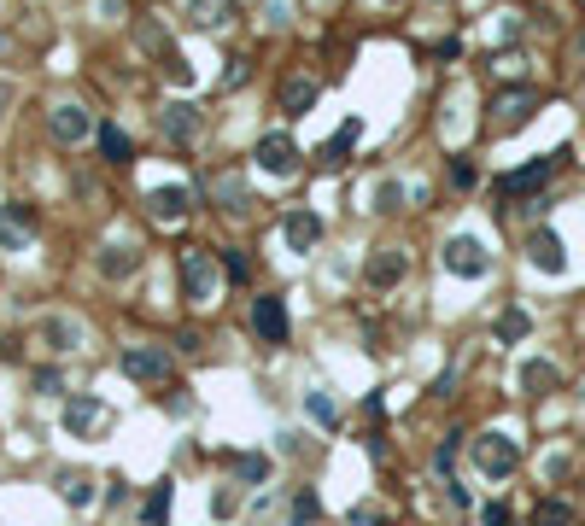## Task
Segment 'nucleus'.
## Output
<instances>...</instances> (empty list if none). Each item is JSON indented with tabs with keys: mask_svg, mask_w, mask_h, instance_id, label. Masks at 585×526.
Wrapping results in <instances>:
<instances>
[{
	"mask_svg": "<svg viewBox=\"0 0 585 526\" xmlns=\"http://www.w3.org/2000/svg\"><path fill=\"white\" fill-rule=\"evenodd\" d=\"M182 286H188L193 305H217V293H222V269H217V258H211L205 246L182 252Z\"/></svg>",
	"mask_w": 585,
	"mask_h": 526,
	"instance_id": "nucleus-1",
	"label": "nucleus"
},
{
	"mask_svg": "<svg viewBox=\"0 0 585 526\" xmlns=\"http://www.w3.org/2000/svg\"><path fill=\"white\" fill-rule=\"evenodd\" d=\"M439 263L451 275H463V281H480V275L492 269V252L475 240V234H457V240H445V252H439Z\"/></svg>",
	"mask_w": 585,
	"mask_h": 526,
	"instance_id": "nucleus-2",
	"label": "nucleus"
},
{
	"mask_svg": "<svg viewBox=\"0 0 585 526\" xmlns=\"http://www.w3.org/2000/svg\"><path fill=\"white\" fill-rule=\"evenodd\" d=\"M515 462H521V450H515V438H509V433L475 438V468L486 474V480H504V474H515Z\"/></svg>",
	"mask_w": 585,
	"mask_h": 526,
	"instance_id": "nucleus-3",
	"label": "nucleus"
},
{
	"mask_svg": "<svg viewBox=\"0 0 585 526\" xmlns=\"http://www.w3.org/2000/svg\"><path fill=\"white\" fill-rule=\"evenodd\" d=\"M123 374H129V380L165 386L170 380V351L165 345H129V351H123Z\"/></svg>",
	"mask_w": 585,
	"mask_h": 526,
	"instance_id": "nucleus-4",
	"label": "nucleus"
},
{
	"mask_svg": "<svg viewBox=\"0 0 585 526\" xmlns=\"http://www.w3.org/2000/svg\"><path fill=\"white\" fill-rule=\"evenodd\" d=\"M89 129H94V123H89V111H82L77 99H59V106H53V117H47V135H53L59 146L89 141Z\"/></svg>",
	"mask_w": 585,
	"mask_h": 526,
	"instance_id": "nucleus-5",
	"label": "nucleus"
},
{
	"mask_svg": "<svg viewBox=\"0 0 585 526\" xmlns=\"http://www.w3.org/2000/svg\"><path fill=\"white\" fill-rule=\"evenodd\" d=\"M258 170L276 175V182H288V175L298 170V146L288 141V135H264V141H258Z\"/></svg>",
	"mask_w": 585,
	"mask_h": 526,
	"instance_id": "nucleus-6",
	"label": "nucleus"
},
{
	"mask_svg": "<svg viewBox=\"0 0 585 526\" xmlns=\"http://www.w3.org/2000/svg\"><path fill=\"white\" fill-rule=\"evenodd\" d=\"M252 328L264 345H288V310H281V298H252Z\"/></svg>",
	"mask_w": 585,
	"mask_h": 526,
	"instance_id": "nucleus-7",
	"label": "nucleus"
},
{
	"mask_svg": "<svg viewBox=\"0 0 585 526\" xmlns=\"http://www.w3.org/2000/svg\"><path fill=\"white\" fill-rule=\"evenodd\" d=\"M99 421H106V398H71L65 404V433L71 438H94Z\"/></svg>",
	"mask_w": 585,
	"mask_h": 526,
	"instance_id": "nucleus-8",
	"label": "nucleus"
},
{
	"mask_svg": "<svg viewBox=\"0 0 585 526\" xmlns=\"http://www.w3.org/2000/svg\"><path fill=\"white\" fill-rule=\"evenodd\" d=\"M410 275V258L398 252V246H381L375 258H369V286H375V293H387V286H398Z\"/></svg>",
	"mask_w": 585,
	"mask_h": 526,
	"instance_id": "nucleus-9",
	"label": "nucleus"
},
{
	"mask_svg": "<svg viewBox=\"0 0 585 526\" xmlns=\"http://www.w3.org/2000/svg\"><path fill=\"white\" fill-rule=\"evenodd\" d=\"M551 170H556V158H533V164H521V170H509V175H497V193H533V187H544L551 182Z\"/></svg>",
	"mask_w": 585,
	"mask_h": 526,
	"instance_id": "nucleus-10",
	"label": "nucleus"
},
{
	"mask_svg": "<svg viewBox=\"0 0 585 526\" xmlns=\"http://www.w3.org/2000/svg\"><path fill=\"white\" fill-rule=\"evenodd\" d=\"M30 229H35V211L30 205H18V199L0 205V246H6V252H18V246L30 240Z\"/></svg>",
	"mask_w": 585,
	"mask_h": 526,
	"instance_id": "nucleus-11",
	"label": "nucleus"
},
{
	"mask_svg": "<svg viewBox=\"0 0 585 526\" xmlns=\"http://www.w3.org/2000/svg\"><path fill=\"white\" fill-rule=\"evenodd\" d=\"M146 211H153L158 222H182V217H188V187H182V182L153 187V193H146Z\"/></svg>",
	"mask_w": 585,
	"mask_h": 526,
	"instance_id": "nucleus-12",
	"label": "nucleus"
},
{
	"mask_svg": "<svg viewBox=\"0 0 585 526\" xmlns=\"http://www.w3.org/2000/svg\"><path fill=\"white\" fill-rule=\"evenodd\" d=\"M527 258H533V269H544V275H562V269H568V258H562V240H556L551 229H533V240H527Z\"/></svg>",
	"mask_w": 585,
	"mask_h": 526,
	"instance_id": "nucleus-13",
	"label": "nucleus"
},
{
	"mask_svg": "<svg viewBox=\"0 0 585 526\" xmlns=\"http://www.w3.org/2000/svg\"><path fill=\"white\" fill-rule=\"evenodd\" d=\"M281 240H288L293 252H310V246L322 240V217L316 211H293V217L281 222Z\"/></svg>",
	"mask_w": 585,
	"mask_h": 526,
	"instance_id": "nucleus-14",
	"label": "nucleus"
},
{
	"mask_svg": "<svg viewBox=\"0 0 585 526\" xmlns=\"http://www.w3.org/2000/svg\"><path fill=\"white\" fill-rule=\"evenodd\" d=\"M35 333H42L47 351H77L82 345V322H71V316H47Z\"/></svg>",
	"mask_w": 585,
	"mask_h": 526,
	"instance_id": "nucleus-15",
	"label": "nucleus"
},
{
	"mask_svg": "<svg viewBox=\"0 0 585 526\" xmlns=\"http://www.w3.org/2000/svg\"><path fill=\"white\" fill-rule=\"evenodd\" d=\"M533 106H539V99H533L527 94V88H515V94H504V99H497V129H521V123H527L533 117Z\"/></svg>",
	"mask_w": 585,
	"mask_h": 526,
	"instance_id": "nucleus-16",
	"label": "nucleus"
},
{
	"mask_svg": "<svg viewBox=\"0 0 585 526\" xmlns=\"http://www.w3.org/2000/svg\"><path fill=\"white\" fill-rule=\"evenodd\" d=\"M158 123H165V135H170V141H193V135H199V111L188 106V99L165 106V117H158Z\"/></svg>",
	"mask_w": 585,
	"mask_h": 526,
	"instance_id": "nucleus-17",
	"label": "nucleus"
},
{
	"mask_svg": "<svg viewBox=\"0 0 585 526\" xmlns=\"http://www.w3.org/2000/svg\"><path fill=\"white\" fill-rule=\"evenodd\" d=\"M135 263H141L135 246H106V252H99V275H106V281H123V275H135Z\"/></svg>",
	"mask_w": 585,
	"mask_h": 526,
	"instance_id": "nucleus-18",
	"label": "nucleus"
},
{
	"mask_svg": "<svg viewBox=\"0 0 585 526\" xmlns=\"http://www.w3.org/2000/svg\"><path fill=\"white\" fill-rule=\"evenodd\" d=\"M316 106V82L310 77H288L281 82V111H310Z\"/></svg>",
	"mask_w": 585,
	"mask_h": 526,
	"instance_id": "nucleus-19",
	"label": "nucleus"
},
{
	"mask_svg": "<svg viewBox=\"0 0 585 526\" xmlns=\"http://www.w3.org/2000/svg\"><path fill=\"white\" fill-rule=\"evenodd\" d=\"M99 153H106L111 164H129V158H135V146H129V135H123L118 123H99Z\"/></svg>",
	"mask_w": 585,
	"mask_h": 526,
	"instance_id": "nucleus-20",
	"label": "nucleus"
},
{
	"mask_svg": "<svg viewBox=\"0 0 585 526\" xmlns=\"http://www.w3.org/2000/svg\"><path fill=\"white\" fill-rule=\"evenodd\" d=\"M357 141H363V123H357V117H352V123H345V129H340V135H334V141H328V146H322V164H345V153H352V146H357Z\"/></svg>",
	"mask_w": 585,
	"mask_h": 526,
	"instance_id": "nucleus-21",
	"label": "nucleus"
},
{
	"mask_svg": "<svg viewBox=\"0 0 585 526\" xmlns=\"http://www.w3.org/2000/svg\"><path fill=\"white\" fill-rule=\"evenodd\" d=\"M551 386H556V362H544V357L521 362V392H551Z\"/></svg>",
	"mask_w": 585,
	"mask_h": 526,
	"instance_id": "nucleus-22",
	"label": "nucleus"
},
{
	"mask_svg": "<svg viewBox=\"0 0 585 526\" xmlns=\"http://www.w3.org/2000/svg\"><path fill=\"white\" fill-rule=\"evenodd\" d=\"M188 6V18L199 30H217V23H229V0H182Z\"/></svg>",
	"mask_w": 585,
	"mask_h": 526,
	"instance_id": "nucleus-23",
	"label": "nucleus"
},
{
	"mask_svg": "<svg viewBox=\"0 0 585 526\" xmlns=\"http://www.w3.org/2000/svg\"><path fill=\"white\" fill-rule=\"evenodd\" d=\"M59 492H65L71 509H89L94 503V480H89V474H59Z\"/></svg>",
	"mask_w": 585,
	"mask_h": 526,
	"instance_id": "nucleus-24",
	"label": "nucleus"
},
{
	"mask_svg": "<svg viewBox=\"0 0 585 526\" xmlns=\"http://www.w3.org/2000/svg\"><path fill=\"white\" fill-rule=\"evenodd\" d=\"M211 193L229 199V211H241V205H246V182H241V175H217V182H211Z\"/></svg>",
	"mask_w": 585,
	"mask_h": 526,
	"instance_id": "nucleus-25",
	"label": "nucleus"
},
{
	"mask_svg": "<svg viewBox=\"0 0 585 526\" xmlns=\"http://www.w3.org/2000/svg\"><path fill=\"white\" fill-rule=\"evenodd\" d=\"M234 474H241L246 485H264L269 480V456H234Z\"/></svg>",
	"mask_w": 585,
	"mask_h": 526,
	"instance_id": "nucleus-26",
	"label": "nucleus"
},
{
	"mask_svg": "<svg viewBox=\"0 0 585 526\" xmlns=\"http://www.w3.org/2000/svg\"><path fill=\"white\" fill-rule=\"evenodd\" d=\"M170 515V485H158V492L153 497H146V509H141V521L146 526H158V521H165Z\"/></svg>",
	"mask_w": 585,
	"mask_h": 526,
	"instance_id": "nucleus-27",
	"label": "nucleus"
},
{
	"mask_svg": "<svg viewBox=\"0 0 585 526\" xmlns=\"http://www.w3.org/2000/svg\"><path fill=\"white\" fill-rule=\"evenodd\" d=\"M305 404H310V416H316L322 427H334V421H340V409L328 404V392H305Z\"/></svg>",
	"mask_w": 585,
	"mask_h": 526,
	"instance_id": "nucleus-28",
	"label": "nucleus"
},
{
	"mask_svg": "<svg viewBox=\"0 0 585 526\" xmlns=\"http://www.w3.org/2000/svg\"><path fill=\"white\" fill-rule=\"evenodd\" d=\"M316 515H322L316 492H298V497H293V521H298V526H310V521H316Z\"/></svg>",
	"mask_w": 585,
	"mask_h": 526,
	"instance_id": "nucleus-29",
	"label": "nucleus"
},
{
	"mask_svg": "<svg viewBox=\"0 0 585 526\" xmlns=\"http://www.w3.org/2000/svg\"><path fill=\"white\" fill-rule=\"evenodd\" d=\"M568 521H574V509H568V503H556V497H551V503H539V526H568Z\"/></svg>",
	"mask_w": 585,
	"mask_h": 526,
	"instance_id": "nucleus-30",
	"label": "nucleus"
},
{
	"mask_svg": "<svg viewBox=\"0 0 585 526\" xmlns=\"http://www.w3.org/2000/svg\"><path fill=\"white\" fill-rule=\"evenodd\" d=\"M497 340H527V316H521V310H509V316L497 322Z\"/></svg>",
	"mask_w": 585,
	"mask_h": 526,
	"instance_id": "nucleus-31",
	"label": "nucleus"
},
{
	"mask_svg": "<svg viewBox=\"0 0 585 526\" xmlns=\"http://www.w3.org/2000/svg\"><path fill=\"white\" fill-rule=\"evenodd\" d=\"M398 205H404V187H398V182H381L375 187V211H398Z\"/></svg>",
	"mask_w": 585,
	"mask_h": 526,
	"instance_id": "nucleus-32",
	"label": "nucleus"
},
{
	"mask_svg": "<svg viewBox=\"0 0 585 526\" xmlns=\"http://www.w3.org/2000/svg\"><path fill=\"white\" fill-rule=\"evenodd\" d=\"M457 438H463V433H445V445L433 450V468H439V474H445V468H451V462H457Z\"/></svg>",
	"mask_w": 585,
	"mask_h": 526,
	"instance_id": "nucleus-33",
	"label": "nucleus"
},
{
	"mask_svg": "<svg viewBox=\"0 0 585 526\" xmlns=\"http://www.w3.org/2000/svg\"><path fill=\"white\" fill-rule=\"evenodd\" d=\"M352 526H387V515H381L375 503H357L352 509Z\"/></svg>",
	"mask_w": 585,
	"mask_h": 526,
	"instance_id": "nucleus-34",
	"label": "nucleus"
},
{
	"mask_svg": "<svg viewBox=\"0 0 585 526\" xmlns=\"http://www.w3.org/2000/svg\"><path fill=\"white\" fill-rule=\"evenodd\" d=\"M486 526H509V509L504 503H486Z\"/></svg>",
	"mask_w": 585,
	"mask_h": 526,
	"instance_id": "nucleus-35",
	"label": "nucleus"
},
{
	"mask_svg": "<svg viewBox=\"0 0 585 526\" xmlns=\"http://www.w3.org/2000/svg\"><path fill=\"white\" fill-rule=\"evenodd\" d=\"M381 6H392V0H381Z\"/></svg>",
	"mask_w": 585,
	"mask_h": 526,
	"instance_id": "nucleus-36",
	"label": "nucleus"
}]
</instances>
